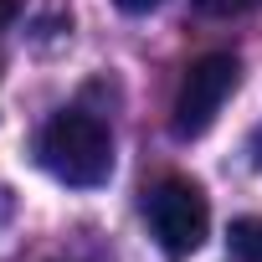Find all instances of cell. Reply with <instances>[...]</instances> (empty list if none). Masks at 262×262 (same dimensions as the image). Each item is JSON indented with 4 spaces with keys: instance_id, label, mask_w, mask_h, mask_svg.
<instances>
[{
    "instance_id": "2",
    "label": "cell",
    "mask_w": 262,
    "mask_h": 262,
    "mask_svg": "<svg viewBox=\"0 0 262 262\" xmlns=\"http://www.w3.org/2000/svg\"><path fill=\"white\" fill-rule=\"evenodd\" d=\"M144 221H149L160 252L180 262V257H190V252L206 242L211 206H206V195H201L195 180H185V175H165V180H155V185L144 190Z\"/></svg>"
},
{
    "instance_id": "3",
    "label": "cell",
    "mask_w": 262,
    "mask_h": 262,
    "mask_svg": "<svg viewBox=\"0 0 262 262\" xmlns=\"http://www.w3.org/2000/svg\"><path fill=\"white\" fill-rule=\"evenodd\" d=\"M236 82H242V67H236V57L231 52H206V57H195L190 67H185V77H180V88H175V134L180 139H201L206 128L216 123V113L226 108V98L236 93Z\"/></svg>"
},
{
    "instance_id": "1",
    "label": "cell",
    "mask_w": 262,
    "mask_h": 262,
    "mask_svg": "<svg viewBox=\"0 0 262 262\" xmlns=\"http://www.w3.org/2000/svg\"><path fill=\"white\" fill-rule=\"evenodd\" d=\"M36 155L62 185H77V190H93L113 175V134L103 118H93L82 108H67L41 128Z\"/></svg>"
},
{
    "instance_id": "4",
    "label": "cell",
    "mask_w": 262,
    "mask_h": 262,
    "mask_svg": "<svg viewBox=\"0 0 262 262\" xmlns=\"http://www.w3.org/2000/svg\"><path fill=\"white\" fill-rule=\"evenodd\" d=\"M226 242H231L236 262H262V216H242V221H231Z\"/></svg>"
},
{
    "instance_id": "5",
    "label": "cell",
    "mask_w": 262,
    "mask_h": 262,
    "mask_svg": "<svg viewBox=\"0 0 262 262\" xmlns=\"http://www.w3.org/2000/svg\"><path fill=\"white\" fill-rule=\"evenodd\" d=\"M195 6H201L206 16H247V11L262 6V0H195Z\"/></svg>"
},
{
    "instance_id": "6",
    "label": "cell",
    "mask_w": 262,
    "mask_h": 262,
    "mask_svg": "<svg viewBox=\"0 0 262 262\" xmlns=\"http://www.w3.org/2000/svg\"><path fill=\"white\" fill-rule=\"evenodd\" d=\"M113 6H118V11H128V16H144V11H155V6H160V0H113Z\"/></svg>"
},
{
    "instance_id": "7",
    "label": "cell",
    "mask_w": 262,
    "mask_h": 262,
    "mask_svg": "<svg viewBox=\"0 0 262 262\" xmlns=\"http://www.w3.org/2000/svg\"><path fill=\"white\" fill-rule=\"evenodd\" d=\"M16 6H21V0H0V26H6V21L16 16Z\"/></svg>"
}]
</instances>
